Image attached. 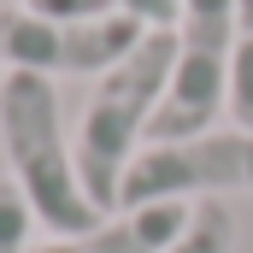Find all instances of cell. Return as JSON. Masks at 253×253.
<instances>
[{
    "instance_id": "obj_1",
    "label": "cell",
    "mask_w": 253,
    "mask_h": 253,
    "mask_svg": "<svg viewBox=\"0 0 253 253\" xmlns=\"http://www.w3.org/2000/svg\"><path fill=\"white\" fill-rule=\"evenodd\" d=\"M0 153H6V177L18 183L47 236H83L106 218L77 177V141L65 129V100L53 77L36 71L0 77Z\"/></svg>"
},
{
    "instance_id": "obj_2",
    "label": "cell",
    "mask_w": 253,
    "mask_h": 253,
    "mask_svg": "<svg viewBox=\"0 0 253 253\" xmlns=\"http://www.w3.org/2000/svg\"><path fill=\"white\" fill-rule=\"evenodd\" d=\"M171 65H177V30H147L141 47L94 83V94L77 118V177H83V189L100 212H118L124 171L147 147L153 112L165 100V83H171Z\"/></svg>"
},
{
    "instance_id": "obj_3",
    "label": "cell",
    "mask_w": 253,
    "mask_h": 253,
    "mask_svg": "<svg viewBox=\"0 0 253 253\" xmlns=\"http://www.w3.org/2000/svg\"><path fill=\"white\" fill-rule=\"evenodd\" d=\"M230 47H236V0H189L177 18V65L147 141L206 135L230 106Z\"/></svg>"
},
{
    "instance_id": "obj_4",
    "label": "cell",
    "mask_w": 253,
    "mask_h": 253,
    "mask_svg": "<svg viewBox=\"0 0 253 253\" xmlns=\"http://www.w3.org/2000/svg\"><path fill=\"white\" fill-rule=\"evenodd\" d=\"M253 194V135L248 129H206L189 141H147L124 171L118 206H153V200H218V194Z\"/></svg>"
},
{
    "instance_id": "obj_5",
    "label": "cell",
    "mask_w": 253,
    "mask_h": 253,
    "mask_svg": "<svg viewBox=\"0 0 253 253\" xmlns=\"http://www.w3.org/2000/svg\"><path fill=\"white\" fill-rule=\"evenodd\" d=\"M147 24L124 12L94 18V24H53L24 6H0V65L6 71H36V77H106L141 47Z\"/></svg>"
},
{
    "instance_id": "obj_6",
    "label": "cell",
    "mask_w": 253,
    "mask_h": 253,
    "mask_svg": "<svg viewBox=\"0 0 253 253\" xmlns=\"http://www.w3.org/2000/svg\"><path fill=\"white\" fill-rule=\"evenodd\" d=\"M194 206L183 200H153V206H118L83 236H47L30 253H165L189 230Z\"/></svg>"
},
{
    "instance_id": "obj_7",
    "label": "cell",
    "mask_w": 253,
    "mask_h": 253,
    "mask_svg": "<svg viewBox=\"0 0 253 253\" xmlns=\"http://www.w3.org/2000/svg\"><path fill=\"white\" fill-rule=\"evenodd\" d=\"M236 129L253 135V0H236V47H230V106Z\"/></svg>"
},
{
    "instance_id": "obj_8",
    "label": "cell",
    "mask_w": 253,
    "mask_h": 253,
    "mask_svg": "<svg viewBox=\"0 0 253 253\" xmlns=\"http://www.w3.org/2000/svg\"><path fill=\"white\" fill-rule=\"evenodd\" d=\"M165 253H236V212L218 206V200H200L194 218H189V230Z\"/></svg>"
},
{
    "instance_id": "obj_9",
    "label": "cell",
    "mask_w": 253,
    "mask_h": 253,
    "mask_svg": "<svg viewBox=\"0 0 253 253\" xmlns=\"http://www.w3.org/2000/svg\"><path fill=\"white\" fill-rule=\"evenodd\" d=\"M30 230H36L30 200L18 194L12 177H0V253H30Z\"/></svg>"
},
{
    "instance_id": "obj_10",
    "label": "cell",
    "mask_w": 253,
    "mask_h": 253,
    "mask_svg": "<svg viewBox=\"0 0 253 253\" xmlns=\"http://www.w3.org/2000/svg\"><path fill=\"white\" fill-rule=\"evenodd\" d=\"M24 12L53 18V24H94V18H112L118 0H24Z\"/></svg>"
},
{
    "instance_id": "obj_11",
    "label": "cell",
    "mask_w": 253,
    "mask_h": 253,
    "mask_svg": "<svg viewBox=\"0 0 253 253\" xmlns=\"http://www.w3.org/2000/svg\"><path fill=\"white\" fill-rule=\"evenodd\" d=\"M183 6H189V0H118V12L135 18V24H147V30H177Z\"/></svg>"
}]
</instances>
